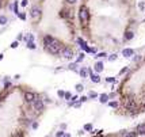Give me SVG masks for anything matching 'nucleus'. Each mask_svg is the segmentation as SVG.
Masks as SVG:
<instances>
[{
    "label": "nucleus",
    "mask_w": 145,
    "mask_h": 137,
    "mask_svg": "<svg viewBox=\"0 0 145 137\" xmlns=\"http://www.w3.org/2000/svg\"><path fill=\"white\" fill-rule=\"evenodd\" d=\"M45 45H46V49H48L52 54H57L60 53L61 50V44H60L58 39L52 37H45Z\"/></svg>",
    "instance_id": "nucleus-1"
},
{
    "label": "nucleus",
    "mask_w": 145,
    "mask_h": 137,
    "mask_svg": "<svg viewBox=\"0 0 145 137\" xmlns=\"http://www.w3.org/2000/svg\"><path fill=\"white\" fill-rule=\"evenodd\" d=\"M88 16H90V14H88V10H87L86 7H81L79 11V18L80 21L83 22V23H86L87 21H88Z\"/></svg>",
    "instance_id": "nucleus-2"
},
{
    "label": "nucleus",
    "mask_w": 145,
    "mask_h": 137,
    "mask_svg": "<svg viewBox=\"0 0 145 137\" xmlns=\"http://www.w3.org/2000/svg\"><path fill=\"white\" fill-rule=\"evenodd\" d=\"M60 53H61V56L64 58H71L73 56V52L71 50V49L69 48H64V49H61V50H60Z\"/></svg>",
    "instance_id": "nucleus-3"
},
{
    "label": "nucleus",
    "mask_w": 145,
    "mask_h": 137,
    "mask_svg": "<svg viewBox=\"0 0 145 137\" xmlns=\"http://www.w3.org/2000/svg\"><path fill=\"white\" fill-rule=\"evenodd\" d=\"M34 110H37V111H42V110H44V102H42L41 99L34 100Z\"/></svg>",
    "instance_id": "nucleus-4"
},
{
    "label": "nucleus",
    "mask_w": 145,
    "mask_h": 137,
    "mask_svg": "<svg viewBox=\"0 0 145 137\" xmlns=\"http://www.w3.org/2000/svg\"><path fill=\"white\" fill-rule=\"evenodd\" d=\"M24 99H26V102H34L37 98H35V94L34 92H26L24 94Z\"/></svg>",
    "instance_id": "nucleus-5"
},
{
    "label": "nucleus",
    "mask_w": 145,
    "mask_h": 137,
    "mask_svg": "<svg viewBox=\"0 0 145 137\" xmlns=\"http://www.w3.org/2000/svg\"><path fill=\"white\" fill-rule=\"evenodd\" d=\"M126 109L128 110H134L136 109V103L133 102V100H128V102H126Z\"/></svg>",
    "instance_id": "nucleus-6"
},
{
    "label": "nucleus",
    "mask_w": 145,
    "mask_h": 137,
    "mask_svg": "<svg viewBox=\"0 0 145 137\" xmlns=\"http://www.w3.org/2000/svg\"><path fill=\"white\" fill-rule=\"evenodd\" d=\"M137 133L138 134H145V123H141L137 126Z\"/></svg>",
    "instance_id": "nucleus-7"
},
{
    "label": "nucleus",
    "mask_w": 145,
    "mask_h": 137,
    "mask_svg": "<svg viewBox=\"0 0 145 137\" xmlns=\"http://www.w3.org/2000/svg\"><path fill=\"white\" fill-rule=\"evenodd\" d=\"M133 53H134V52L131 50V49H125V50L122 52V54H123L125 57H130V56H133Z\"/></svg>",
    "instance_id": "nucleus-8"
},
{
    "label": "nucleus",
    "mask_w": 145,
    "mask_h": 137,
    "mask_svg": "<svg viewBox=\"0 0 145 137\" xmlns=\"http://www.w3.org/2000/svg\"><path fill=\"white\" fill-rule=\"evenodd\" d=\"M39 12H41V10H39V8H37V7L33 8V11H31V16H33V18H37V16L39 15Z\"/></svg>",
    "instance_id": "nucleus-9"
},
{
    "label": "nucleus",
    "mask_w": 145,
    "mask_h": 137,
    "mask_svg": "<svg viewBox=\"0 0 145 137\" xmlns=\"http://www.w3.org/2000/svg\"><path fill=\"white\" fill-rule=\"evenodd\" d=\"M95 71H96V72H102V71H103V64H102V62H96Z\"/></svg>",
    "instance_id": "nucleus-10"
},
{
    "label": "nucleus",
    "mask_w": 145,
    "mask_h": 137,
    "mask_svg": "<svg viewBox=\"0 0 145 137\" xmlns=\"http://www.w3.org/2000/svg\"><path fill=\"white\" fill-rule=\"evenodd\" d=\"M91 80H92L94 83H99L100 79H99V76L98 75H91Z\"/></svg>",
    "instance_id": "nucleus-11"
},
{
    "label": "nucleus",
    "mask_w": 145,
    "mask_h": 137,
    "mask_svg": "<svg viewBox=\"0 0 145 137\" xmlns=\"http://www.w3.org/2000/svg\"><path fill=\"white\" fill-rule=\"evenodd\" d=\"M7 23V18L4 16V15H0V24L3 26V24H6Z\"/></svg>",
    "instance_id": "nucleus-12"
},
{
    "label": "nucleus",
    "mask_w": 145,
    "mask_h": 137,
    "mask_svg": "<svg viewBox=\"0 0 145 137\" xmlns=\"http://www.w3.org/2000/svg\"><path fill=\"white\" fill-rule=\"evenodd\" d=\"M107 98H109V96H107L106 94H103V95H100V102H102V103L107 102Z\"/></svg>",
    "instance_id": "nucleus-13"
},
{
    "label": "nucleus",
    "mask_w": 145,
    "mask_h": 137,
    "mask_svg": "<svg viewBox=\"0 0 145 137\" xmlns=\"http://www.w3.org/2000/svg\"><path fill=\"white\" fill-rule=\"evenodd\" d=\"M80 76H81V77H86L87 76V69H81V71H80Z\"/></svg>",
    "instance_id": "nucleus-14"
},
{
    "label": "nucleus",
    "mask_w": 145,
    "mask_h": 137,
    "mask_svg": "<svg viewBox=\"0 0 145 137\" xmlns=\"http://www.w3.org/2000/svg\"><path fill=\"white\" fill-rule=\"evenodd\" d=\"M131 38H133V33H131V31H128V33H126V39H131Z\"/></svg>",
    "instance_id": "nucleus-15"
},
{
    "label": "nucleus",
    "mask_w": 145,
    "mask_h": 137,
    "mask_svg": "<svg viewBox=\"0 0 145 137\" xmlns=\"http://www.w3.org/2000/svg\"><path fill=\"white\" fill-rule=\"evenodd\" d=\"M27 46H29L30 49H35V45H34V42H33V41L27 42Z\"/></svg>",
    "instance_id": "nucleus-16"
},
{
    "label": "nucleus",
    "mask_w": 145,
    "mask_h": 137,
    "mask_svg": "<svg viewBox=\"0 0 145 137\" xmlns=\"http://www.w3.org/2000/svg\"><path fill=\"white\" fill-rule=\"evenodd\" d=\"M18 45H19V44H18V41H15V42H12V44H11V48L15 49V48H18Z\"/></svg>",
    "instance_id": "nucleus-17"
},
{
    "label": "nucleus",
    "mask_w": 145,
    "mask_h": 137,
    "mask_svg": "<svg viewBox=\"0 0 145 137\" xmlns=\"http://www.w3.org/2000/svg\"><path fill=\"white\" fill-rule=\"evenodd\" d=\"M14 12L15 14H18V3L15 1V4H14Z\"/></svg>",
    "instance_id": "nucleus-18"
},
{
    "label": "nucleus",
    "mask_w": 145,
    "mask_h": 137,
    "mask_svg": "<svg viewBox=\"0 0 145 137\" xmlns=\"http://www.w3.org/2000/svg\"><path fill=\"white\" fill-rule=\"evenodd\" d=\"M76 90H77V91H83V86H81V84H77Z\"/></svg>",
    "instance_id": "nucleus-19"
},
{
    "label": "nucleus",
    "mask_w": 145,
    "mask_h": 137,
    "mask_svg": "<svg viewBox=\"0 0 145 137\" xmlns=\"http://www.w3.org/2000/svg\"><path fill=\"white\" fill-rule=\"evenodd\" d=\"M110 106H111V107H117L118 103H117V102H110Z\"/></svg>",
    "instance_id": "nucleus-20"
},
{
    "label": "nucleus",
    "mask_w": 145,
    "mask_h": 137,
    "mask_svg": "<svg viewBox=\"0 0 145 137\" xmlns=\"http://www.w3.org/2000/svg\"><path fill=\"white\" fill-rule=\"evenodd\" d=\"M66 3H69V4H73V3H76L77 0H65Z\"/></svg>",
    "instance_id": "nucleus-21"
},
{
    "label": "nucleus",
    "mask_w": 145,
    "mask_h": 137,
    "mask_svg": "<svg viewBox=\"0 0 145 137\" xmlns=\"http://www.w3.org/2000/svg\"><path fill=\"white\" fill-rule=\"evenodd\" d=\"M91 128H92V126L88 123V125H86V126H84V129H86V130H91Z\"/></svg>",
    "instance_id": "nucleus-22"
},
{
    "label": "nucleus",
    "mask_w": 145,
    "mask_h": 137,
    "mask_svg": "<svg viewBox=\"0 0 145 137\" xmlns=\"http://www.w3.org/2000/svg\"><path fill=\"white\" fill-rule=\"evenodd\" d=\"M56 136H58V137H60V136H65V133H64V132H58Z\"/></svg>",
    "instance_id": "nucleus-23"
},
{
    "label": "nucleus",
    "mask_w": 145,
    "mask_h": 137,
    "mask_svg": "<svg viewBox=\"0 0 145 137\" xmlns=\"http://www.w3.org/2000/svg\"><path fill=\"white\" fill-rule=\"evenodd\" d=\"M33 128H34V129H37V128H38V123L34 122V123H33Z\"/></svg>",
    "instance_id": "nucleus-24"
},
{
    "label": "nucleus",
    "mask_w": 145,
    "mask_h": 137,
    "mask_svg": "<svg viewBox=\"0 0 145 137\" xmlns=\"http://www.w3.org/2000/svg\"><path fill=\"white\" fill-rule=\"evenodd\" d=\"M104 56H106L104 53H99V54H98V57H104Z\"/></svg>",
    "instance_id": "nucleus-25"
},
{
    "label": "nucleus",
    "mask_w": 145,
    "mask_h": 137,
    "mask_svg": "<svg viewBox=\"0 0 145 137\" xmlns=\"http://www.w3.org/2000/svg\"><path fill=\"white\" fill-rule=\"evenodd\" d=\"M115 58H117V56H115V54H113V56L110 57V60H115Z\"/></svg>",
    "instance_id": "nucleus-26"
},
{
    "label": "nucleus",
    "mask_w": 145,
    "mask_h": 137,
    "mask_svg": "<svg viewBox=\"0 0 145 137\" xmlns=\"http://www.w3.org/2000/svg\"><path fill=\"white\" fill-rule=\"evenodd\" d=\"M58 95H60V96H64V95H65V94L62 92V91H58Z\"/></svg>",
    "instance_id": "nucleus-27"
},
{
    "label": "nucleus",
    "mask_w": 145,
    "mask_h": 137,
    "mask_svg": "<svg viewBox=\"0 0 145 137\" xmlns=\"http://www.w3.org/2000/svg\"><path fill=\"white\" fill-rule=\"evenodd\" d=\"M26 4H27V0H23L22 1V6H26Z\"/></svg>",
    "instance_id": "nucleus-28"
},
{
    "label": "nucleus",
    "mask_w": 145,
    "mask_h": 137,
    "mask_svg": "<svg viewBox=\"0 0 145 137\" xmlns=\"http://www.w3.org/2000/svg\"><path fill=\"white\" fill-rule=\"evenodd\" d=\"M1 58H3V54H0V60H1Z\"/></svg>",
    "instance_id": "nucleus-29"
}]
</instances>
